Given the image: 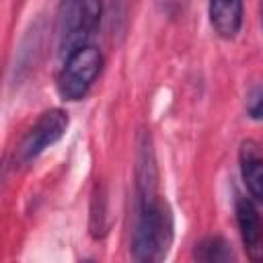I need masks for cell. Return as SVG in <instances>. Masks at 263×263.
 I'll return each mask as SVG.
<instances>
[{"instance_id":"ba28073f","label":"cell","mask_w":263,"mask_h":263,"mask_svg":"<svg viewBox=\"0 0 263 263\" xmlns=\"http://www.w3.org/2000/svg\"><path fill=\"white\" fill-rule=\"evenodd\" d=\"M193 257L197 261H205V263H218V261H232L234 253L232 247L226 238L222 236H208L203 240H199L193 249Z\"/></svg>"},{"instance_id":"277c9868","label":"cell","mask_w":263,"mask_h":263,"mask_svg":"<svg viewBox=\"0 0 263 263\" xmlns=\"http://www.w3.org/2000/svg\"><path fill=\"white\" fill-rule=\"evenodd\" d=\"M66 10L62 16L60 49L70 53L72 49L86 45L97 31L103 14V0H64Z\"/></svg>"},{"instance_id":"6da1fadb","label":"cell","mask_w":263,"mask_h":263,"mask_svg":"<svg viewBox=\"0 0 263 263\" xmlns=\"http://www.w3.org/2000/svg\"><path fill=\"white\" fill-rule=\"evenodd\" d=\"M175 224L166 199L158 191H136L132 257L142 263L162 261L173 245Z\"/></svg>"},{"instance_id":"8992f818","label":"cell","mask_w":263,"mask_h":263,"mask_svg":"<svg viewBox=\"0 0 263 263\" xmlns=\"http://www.w3.org/2000/svg\"><path fill=\"white\" fill-rule=\"evenodd\" d=\"M208 16L214 33L220 39L232 41L238 37L245 21V4L242 0H210Z\"/></svg>"},{"instance_id":"8fae6325","label":"cell","mask_w":263,"mask_h":263,"mask_svg":"<svg viewBox=\"0 0 263 263\" xmlns=\"http://www.w3.org/2000/svg\"><path fill=\"white\" fill-rule=\"evenodd\" d=\"M259 16H261V29H263V0H259Z\"/></svg>"},{"instance_id":"30bf717a","label":"cell","mask_w":263,"mask_h":263,"mask_svg":"<svg viewBox=\"0 0 263 263\" xmlns=\"http://www.w3.org/2000/svg\"><path fill=\"white\" fill-rule=\"evenodd\" d=\"M247 115L255 121H263V88L251 97L249 107H247Z\"/></svg>"},{"instance_id":"52a82bcc","label":"cell","mask_w":263,"mask_h":263,"mask_svg":"<svg viewBox=\"0 0 263 263\" xmlns=\"http://www.w3.org/2000/svg\"><path fill=\"white\" fill-rule=\"evenodd\" d=\"M240 175L247 185L251 199L263 205V154L253 140H245L240 144Z\"/></svg>"},{"instance_id":"5b68a950","label":"cell","mask_w":263,"mask_h":263,"mask_svg":"<svg viewBox=\"0 0 263 263\" xmlns=\"http://www.w3.org/2000/svg\"><path fill=\"white\" fill-rule=\"evenodd\" d=\"M234 216L247 257L251 261H263V218L255 201L238 195L234 201Z\"/></svg>"},{"instance_id":"9c48e42d","label":"cell","mask_w":263,"mask_h":263,"mask_svg":"<svg viewBox=\"0 0 263 263\" xmlns=\"http://www.w3.org/2000/svg\"><path fill=\"white\" fill-rule=\"evenodd\" d=\"M132 2L134 0H109V10H111V27H113V35H123L125 27H127V18H129V10H132Z\"/></svg>"},{"instance_id":"3957f363","label":"cell","mask_w":263,"mask_h":263,"mask_svg":"<svg viewBox=\"0 0 263 263\" xmlns=\"http://www.w3.org/2000/svg\"><path fill=\"white\" fill-rule=\"evenodd\" d=\"M68 125H70V117L64 109L53 107L43 111L18 140L12 154L14 166L18 168L29 166L33 160H37L47 148H51L64 138V134L68 132Z\"/></svg>"},{"instance_id":"7a4b0ae2","label":"cell","mask_w":263,"mask_h":263,"mask_svg":"<svg viewBox=\"0 0 263 263\" xmlns=\"http://www.w3.org/2000/svg\"><path fill=\"white\" fill-rule=\"evenodd\" d=\"M103 70V53L92 43L80 45L64 55V64L55 78L58 97L66 103H76L88 95Z\"/></svg>"}]
</instances>
